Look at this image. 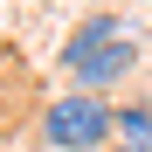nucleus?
I'll return each instance as SVG.
<instances>
[{
  "label": "nucleus",
  "mask_w": 152,
  "mask_h": 152,
  "mask_svg": "<svg viewBox=\"0 0 152 152\" xmlns=\"http://www.w3.org/2000/svg\"><path fill=\"white\" fill-rule=\"evenodd\" d=\"M35 104H42V83H35L28 56H21L14 42H0V138L21 132V124L35 118Z\"/></svg>",
  "instance_id": "nucleus-3"
},
{
  "label": "nucleus",
  "mask_w": 152,
  "mask_h": 152,
  "mask_svg": "<svg viewBox=\"0 0 152 152\" xmlns=\"http://www.w3.org/2000/svg\"><path fill=\"white\" fill-rule=\"evenodd\" d=\"M62 62H69V76H76V83L104 90V83H118V76H132V62H138V48H132V35H124V28H118L111 14H90L83 28L69 35V48H62Z\"/></svg>",
  "instance_id": "nucleus-1"
},
{
  "label": "nucleus",
  "mask_w": 152,
  "mask_h": 152,
  "mask_svg": "<svg viewBox=\"0 0 152 152\" xmlns=\"http://www.w3.org/2000/svg\"><path fill=\"white\" fill-rule=\"evenodd\" d=\"M111 152H152V104H124L111 118Z\"/></svg>",
  "instance_id": "nucleus-4"
},
{
  "label": "nucleus",
  "mask_w": 152,
  "mask_h": 152,
  "mask_svg": "<svg viewBox=\"0 0 152 152\" xmlns=\"http://www.w3.org/2000/svg\"><path fill=\"white\" fill-rule=\"evenodd\" d=\"M111 104L97 90H76V97H56V104L42 111V138L56 145V152H90V145H104L111 138Z\"/></svg>",
  "instance_id": "nucleus-2"
}]
</instances>
